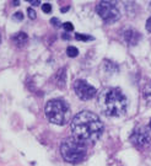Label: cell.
<instances>
[{
	"mask_svg": "<svg viewBox=\"0 0 151 166\" xmlns=\"http://www.w3.org/2000/svg\"><path fill=\"white\" fill-rule=\"evenodd\" d=\"M73 137L85 144H93L103 133V123L91 111L79 112L71 121Z\"/></svg>",
	"mask_w": 151,
	"mask_h": 166,
	"instance_id": "cell-1",
	"label": "cell"
},
{
	"mask_svg": "<svg viewBox=\"0 0 151 166\" xmlns=\"http://www.w3.org/2000/svg\"><path fill=\"white\" fill-rule=\"evenodd\" d=\"M98 108L106 116L118 117L124 114L128 107V100L122 90L117 88L103 89L98 95Z\"/></svg>",
	"mask_w": 151,
	"mask_h": 166,
	"instance_id": "cell-2",
	"label": "cell"
},
{
	"mask_svg": "<svg viewBox=\"0 0 151 166\" xmlns=\"http://www.w3.org/2000/svg\"><path fill=\"white\" fill-rule=\"evenodd\" d=\"M46 117L53 124L63 126L67 124L70 119V108L69 105L62 98H53L49 100L46 105Z\"/></svg>",
	"mask_w": 151,
	"mask_h": 166,
	"instance_id": "cell-3",
	"label": "cell"
},
{
	"mask_svg": "<svg viewBox=\"0 0 151 166\" xmlns=\"http://www.w3.org/2000/svg\"><path fill=\"white\" fill-rule=\"evenodd\" d=\"M60 153L65 161L68 163H80L86 156V144L77 140L74 137L63 140L60 145Z\"/></svg>",
	"mask_w": 151,
	"mask_h": 166,
	"instance_id": "cell-4",
	"label": "cell"
},
{
	"mask_svg": "<svg viewBox=\"0 0 151 166\" xmlns=\"http://www.w3.org/2000/svg\"><path fill=\"white\" fill-rule=\"evenodd\" d=\"M97 14L101 16V19L107 23H113L119 20L120 12L116 6V4L112 1H100L96 6Z\"/></svg>",
	"mask_w": 151,
	"mask_h": 166,
	"instance_id": "cell-5",
	"label": "cell"
},
{
	"mask_svg": "<svg viewBox=\"0 0 151 166\" xmlns=\"http://www.w3.org/2000/svg\"><path fill=\"white\" fill-rule=\"evenodd\" d=\"M74 90L76 96L84 100V101L93 98L97 94V90L92 85H90L86 80H82V79H79V80H76L74 82Z\"/></svg>",
	"mask_w": 151,
	"mask_h": 166,
	"instance_id": "cell-6",
	"label": "cell"
},
{
	"mask_svg": "<svg viewBox=\"0 0 151 166\" xmlns=\"http://www.w3.org/2000/svg\"><path fill=\"white\" fill-rule=\"evenodd\" d=\"M130 142L136 147H146L151 143V129L149 127H139L132 133Z\"/></svg>",
	"mask_w": 151,
	"mask_h": 166,
	"instance_id": "cell-7",
	"label": "cell"
},
{
	"mask_svg": "<svg viewBox=\"0 0 151 166\" xmlns=\"http://www.w3.org/2000/svg\"><path fill=\"white\" fill-rule=\"evenodd\" d=\"M123 36H124L126 44H129V46H136L139 43V41L141 39L140 32H138L136 30H134V28H128V30H125Z\"/></svg>",
	"mask_w": 151,
	"mask_h": 166,
	"instance_id": "cell-8",
	"label": "cell"
},
{
	"mask_svg": "<svg viewBox=\"0 0 151 166\" xmlns=\"http://www.w3.org/2000/svg\"><path fill=\"white\" fill-rule=\"evenodd\" d=\"M27 39H28V37H27V35H26L25 32H17L13 37L14 43L16 46H19V47H22V46H25L26 42H27Z\"/></svg>",
	"mask_w": 151,
	"mask_h": 166,
	"instance_id": "cell-9",
	"label": "cell"
},
{
	"mask_svg": "<svg viewBox=\"0 0 151 166\" xmlns=\"http://www.w3.org/2000/svg\"><path fill=\"white\" fill-rule=\"evenodd\" d=\"M142 96H144L146 103H148L149 106H151V82L145 85L144 90H142Z\"/></svg>",
	"mask_w": 151,
	"mask_h": 166,
	"instance_id": "cell-10",
	"label": "cell"
},
{
	"mask_svg": "<svg viewBox=\"0 0 151 166\" xmlns=\"http://www.w3.org/2000/svg\"><path fill=\"white\" fill-rule=\"evenodd\" d=\"M67 54L69 57L74 58V57H76L77 54H79V51H77V48L74 47V46H69V47L67 48Z\"/></svg>",
	"mask_w": 151,
	"mask_h": 166,
	"instance_id": "cell-11",
	"label": "cell"
},
{
	"mask_svg": "<svg viewBox=\"0 0 151 166\" xmlns=\"http://www.w3.org/2000/svg\"><path fill=\"white\" fill-rule=\"evenodd\" d=\"M75 38L77 41H92L93 37L92 36H87V35H82V33H76Z\"/></svg>",
	"mask_w": 151,
	"mask_h": 166,
	"instance_id": "cell-12",
	"label": "cell"
},
{
	"mask_svg": "<svg viewBox=\"0 0 151 166\" xmlns=\"http://www.w3.org/2000/svg\"><path fill=\"white\" fill-rule=\"evenodd\" d=\"M13 19L15 20V21H22V20H23V14H22L21 11L15 12L14 16H13Z\"/></svg>",
	"mask_w": 151,
	"mask_h": 166,
	"instance_id": "cell-13",
	"label": "cell"
},
{
	"mask_svg": "<svg viewBox=\"0 0 151 166\" xmlns=\"http://www.w3.org/2000/svg\"><path fill=\"white\" fill-rule=\"evenodd\" d=\"M63 27H64V30L67 31V32H70V31L74 30V26H73L71 22H64L63 23Z\"/></svg>",
	"mask_w": 151,
	"mask_h": 166,
	"instance_id": "cell-14",
	"label": "cell"
},
{
	"mask_svg": "<svg viewBox=\"0 0 151 166\" xmlns=\"http://www.w3.org/2000/svg\"><path fill=\"white\" fill-rule=\"evenodd\" d=\"M42 10H43V12H47V14H49V12L52 11V5H51L49 3L43 4V5H42Z\"/></svg>",
	"mask_w": 151,
	"mask_h": 166,
	"instance_id": "cell-15",
	"label": "cell"
},
{
	"mask_svg": "<svg viewBox=\"0 0 151 166\" xmlns=\"http://www.w3.org/2000/svg\"><path fill=\"white\" fill-rule=\"evenodd\" d=\"M27 14H28V17L32 19V20H35L36 16H37V15H36V11L32 9V7H28V9H27Z\"/></svg>",
	"mask_w": 151,
	"mask_h": 166,
	"instance_id": "cell-16",
	"label": "cell"
},
{
	"mask_svg": "<svg viewBox=\"0 0 151 166\" xmlns=\"http://www.w3.org/2000/svg\"><path fill=\"white\" fill-rule=\"evenodd\" d=\"M51 23H52L54 27H59V26H60V23H62V22H60V20H59V19L53 17V19L51 20Z\"/></svg>",
	"mask_w": 151,
	"mask_h": 166,
	"instance_id": "cell-17",
	"label": "cell"
},
{
	"mask_svg": "<svg viewBox=\"0 0 151 166\" xmlns=\"http://www.w3.org/2000/svg\"><path fill=\"white\" fill-rule=\"evenodd\" d=\"M146 30L151 33V16L148 19V21H146Z\"/></svg>",
	"mask_w": 151,
	"mask_h": 166,
	"instance_id": "cell-18",
	"label": "cell"
},
{
	"mask_svg": "<svg viewBox=\"0 0 151 166\" xmlns=\"http://www.w3.org/2000/svg\"><path fill=\"white\" fill-rule=\"evenodd\" d=\"M30 4H32V5L36 6V5H39L41 3H39V0H30Z\"/></svg>",
	"mask_w": 151,
	"mask_h": 166,
	"instance_id": "cell-19",
	"label": "cell"
},
{
	"mask_svg": "<svg viewBox=\"0 0 151 166\" xmlns=\"http://www.w3.org/2000/svg\"><path fill=\"white\" fill-rule=\"evenodd\" d=\"M63 38H65V39H70V36H68L67 33H64V35H63Z\"/></svg>",
	"mask_w": 151,
	"mask_h": 166,
	"instance_id": "cell-20",
	"label": "cell"
},
{
	"mask_svg": "<svg viewBox=\"0 0 151 166\" xmlns=\"http://www.w3.org/2000/svg\"><path fill=\"white\" fill-rule=\"evenodd\" d=\"M69 10V7H63V9H62V11L63 12H65V11H68Z\"/></svg>",
	"mask_w": 151,
	"mask_h": 166,
	"instance_id": "cell-21",
	"label": "cell"
},
{
	"mask_svg": "<svg viewBox=\"0 0 151 166\" xmlns=\"http://www.w3.org/2000/svg\"><path fill=\"white\" fill-rule=\"evenodd\" d=\"M14 5H16V6L20 5V1H14Z\"/></svg>",
	"mask_w": 151,
	"mask_h": 166,
	"instance_id": "cell-22",
	"label": "cell"
},
{
	"mask_svg": "<svg viewBox=\"0 0 151 166\" xmlns=\"http://www.w3.org/2000/svg\"><path fill=\"white\" fill-rule=\"evenodd\" d=\"M149 128L151 129V119H150V122H149Z\"/></svg>",
	"mask_w": 151,
	"mask_h": 166,
	"instance_id": "cell-23",
	"label": "cell"
}]
</instances>
